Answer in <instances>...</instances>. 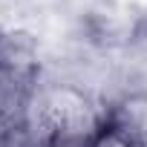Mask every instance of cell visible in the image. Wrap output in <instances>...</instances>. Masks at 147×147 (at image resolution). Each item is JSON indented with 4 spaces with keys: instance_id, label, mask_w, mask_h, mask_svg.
<instances>
[{
    "instance_id": "6da1fadb",
    "label": "cell",
    "mask_w": 147,
    "mask_h": 147,
    "mask_svg": "<svg viewBox=\"0 0 147 147\" xmlns=\"http://www.w3.org/2000/svg\"><path fill=\"white\" fill-rule=\"evenodd\" d=\"M40 92V46L26 29H0V130L29 124Z\"/></svg>"
},
{
    "instance_id": "7a4b0ae2",
    "label": "cell",
    "mask_w": 147,
    "mask_h": 147,
    "mask_svg": "<svg viewBox=\"0 0 147 147\" xmlns=\"http://www.w3.org/2000/svg\"><path fill=\"white\" fill-rule=\"evenodd\" d=\"M29 124L40 133V138L61 136V133L95 136L107 124V107L95 104L87 92L66 87V84L40 87V92L32 104Z\"/></svg>"
},
{
    "instance_id": "3957f363",
    "label": "cell",
    "mask_w": 147,
    "mask_h": 147,
    "mask_svg": "<svg viewBox=\"0 0 147 147\" xmlns=\"http://www.w3.org/2000/svg\"><path fill=\"white\" fill-rule=\"evenodd\" d=\"M107 124L133 147H147V92H133L107 107Z\"/></svg>"
},
{
    "instance_id": "277c9868",
    "label": "cell",
    "mask_w": 147,
    "mask_h": 147,
    "mask_svg": "<svg viewBox=\"0 0 147 147\" xmlns=\"http://www.w3.org/2000/svg\"><path fill=\"white\" fill-rule=\"evenodd\" d=\"M0 147H43V138L32 124H23L15 130H0Z\"/></svg>"
},
{
    "instance_id": "5b68a950",
    "label": "cell",
    "mask_w": 147,
    "mask_h": 147,
    "mask_svg": "<svg viewBox=\"0 0 147 147\" xmlns=\"http://www.w3.org/2000/svg\"><path fill=\"white\" fill-rule=\"evenodd\" d=\"M98 136V133H95ZM95 136H84V133H61V136H49L43 138V147H92Z\"/></svg>"
},
{
    "instance_id": "8992f818",
    "label": "cell",
    "mask_w": 147,
    "mask_h": 147,
    "mask_svg": "<svg viewBox=\"0 0 147 147\" xmlns=\"http://www.w3.org/2000/svg\"><path fill=\"white\" fill-rule=\"evenodd\" d=\"M92 147H133V144H130L118 130H113L110 124H104L101 133L95 136V144H92Z\"/></svg>"
}]
</instances>
